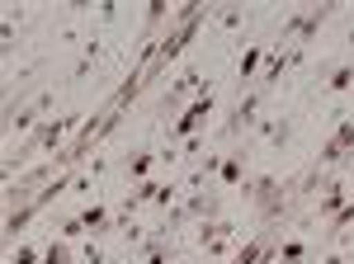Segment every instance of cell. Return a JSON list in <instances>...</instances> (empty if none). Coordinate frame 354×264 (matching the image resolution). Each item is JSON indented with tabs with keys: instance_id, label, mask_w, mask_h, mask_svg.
Segmentation results:
<instances>
[{
	"instance_id": "7a4b0ae2",
	"label": "cell",
	"mask_w": 354,
	"mask_h": 264,
	"mask_svg": "<svg viewBox=\"0 0 354 264\" xmlns=\"http://www.w3.org/2000/svg\"><path fill=\"white\" fill-rule=\"evenodd\" d=\"M218 113V85H208L198 100H189V104L180 109V118L165 128V137L170 142H189V137H203V128H208V118Z\"/></svg>"
},
{
	"instance_id": "30bf717a",
	"label": "cell",
	"mask_w": 354,
	"mask_h": 264,
	"mask_svg": "<svg viewBox=\"0 0 354 264\" xmlns=\"http://www.w3.org/2000/svg\"><path fill=\"white\" fill-rule=\"evenodd\" d=\"M322 95H350L354 90V62H335V66H322Z\"/></svg>"
},
{
	"instance_id": "603a6c76",
	"label": "cell",
	"mask_w": 354,
	"mask_h": 264,
	"mask_svg": "<svg viewBox=\"0 0 354 264\" xmlns=\"http://www.w3.org/2000/svg\"><path fill=\"white\" fill-rule=\"evenodd\" d=\"M345 43H350V48H354V24H350V33H345Z\"/></svg>"
},
{
	"instance_id": "5b68a950",
	"label": "cell",
	"mask_w": 354,
	"mask_h": 264,
	"mask_svg": "<svg viewBox=\"0 0 354 264\" xmlns=\"http://www.w3.org/2000/svg\"><path fill=\"white\" fill-rule=\"evenodd\" d=\"M350 189H354V180L345 175V170L326 175V185H322V198H317V217H322V222H330L335 212L350 203Z\"/></svg>"
},
{
	"instance_id": "ba28073f",
	"label": "cell",
	"mask_w": 354,
	"mask_h": 264,
	"mask_svg": "<svg viewBox=\"0 0 354 264\" xmlns=\"http://www.w3.org/2000/svg\"><path fill=\"white\" fill-rule=\"evenodd\" d=\"M255 142H265V147H288V137H293V118L288 113H265L260 123H255V132H250Z\"/></svg>"
},
{
	"instance_id": "d6986e66",
	"label": "cell",
	"mask_w": 354,
	"mask_h": 264,
	"mask_svg": "<svg viewBox=\"0 0 354 264\" xmlns=\"http://www.w3.org/2000/svg\"><path fill=\"white\" fill-rule=\"evenodd\" d=\"M350 222H354V198H350V203H345V208H340V212H335V217L326 222V232H322V236H326V241H335L340 232H345V227H350Z\"/></svg>"
},
{
	"instance_id": "7c38bea8",
	"label": "cell",
	"mask_w": 354,
	"mask_h": 264,
	"mask_svg": "<svg viewBox=\"0 0 354 264\" xmlns=\"http://www.w3.org/2000/svg\"><path fill=\"white\" fill-rule=\"evenodd\" d=\"M43 208H48V203H43L38 194H33V203H24V208H10V217H5V241L15 245V241L24 236V227H28V222H33V217H38Z\"/></svg>"
},
{
	"instance_id": "4fadbf2b",
	"label": "cell",
	"mask_w": 354,
	"mask_h": 264,
	"mask_svg": "<svg viewBox=\"0 0 354 264\" xmlns=\"http://www.w3.org/2000/svg\"><path fill=\"white\" fill-rule=\"evenodd\" d=\"M81 222H85V232H90V236H113V212L104 208V203H85Z\"/></svg>"
},
{
	"instance_id": "8fae6325",
	"label": "cell",
	"mask_w": 354,
	"mask_h": 264,
	"mask_svg": "<svg viewBox=\"0 0 354 264\" xmlns=\"http://www.w3.org/2000/svg\"><path fill=\"white\" fill-rule=\"evenodd\" d=\"M175 260V245H170V236H161L156 227H151V236L137 245V264H170Z\"/></svg>"
},
{
	"instance_id": "6da1fadb",
	"label": "cell",
	"mask_w": 354,
	"mask_h": 264,
	"mask_svg": "<svg viewBox=\"0 0 354 264\" xmlns=\"http://www.w3.org/2000/svg\"><path fill=\"white\" fill-rule=\"evenodd\" d=\"M265 100H270V90H265V85L241 90V95H236V104L227 109V118L218 123L222 142H236V137H245V132H255V123L265 118Z\"/></svg>"
},
{
	"instance_id": "8992f818",
	"label": "cell",
	"mask_w": 354,
	"mask_h": 264,
	"mask_svg": "<svg viewBox=\"0 0 354 264\" xmlns=\"http://www.w3.org/2000/svg\"><path fill=\"white\" fill-rule=\"evenodd\" d=\"M245 160H250V147H232V151H222V170L218 180H213V189H245V180H250V170H245Z\"/></svg>"
},
{
	"instance_id": "9c48e42d",
	"label": "cell",
	"mask_w": 354,
	"mask_h": 264,
	"mask_svg": "<svg viewBox=\"0 0 354 264\" xmlns=\"http://www.w3.org/2000/svg\"><path fill=\"white\" fill-rule=\"evenodd\" d=\"M265 57H270V43H245L241 62H236V80H241V90H250L260 71H265Z\"/></svg>"
},
{
	"instance_id": "5bb4252c",
	"label": "cell",
	"mask_w": 354,
	"mask_h": 264,
	"mask_svg": "<svg viewBox=\"0 0 354 264\" xmlns=\"http://www.w3.org/2000/svg\"><path fill=\"white\" fill-rule=\"evenodd\" d=\"M100 57H104V43H100L95 33H85V38H81V57L71 62V71H66V76H71V80H81L85 71H90V66L100 62Z\"/></svg>"
},
{
	"instance_id": "2e32d148",
	"label": "cell",
	"mask_w": 354,
	"mask_h": 264,
	"mask_svg": "<svg viewBox=\"0 0 354 264\" xmlns=\"http://www.w3.org/2000/svg\"><path fill=\"white\" fill-rule=\"evenodd\" d=\"M43 264H81V255L71 250V241L53 236V241H48V245H43Z\"/></svg>"
},
{
	"instance_id": "cb8c5ba5",
	"label": "cell",
	"mask_w": 354,
	"mask_h": 264,
	"mask_svg": "<svg viewBox=\"0 0 354 264\" xmlns=\"http://www.w3.org/2000/svg\"><path fill=\"white\" fill-rule=\"evenodd\" d=\"M350 264H354V260H350Z\"/></svg>"
},
{
	"instance_id": "52a82bcc",
	"label": "cell",
	"mask_w": 354,
	"mask_h": 264,
	"mask_svg": "<svg viewBox=\"0 0 354 264\" xmlns=\"http://www.w3.org/2000/svg\"><path fill=\"white\" fill-rule=\"evenodd\" d=\"M156 165H161V151L156 147H137L123 156V175H128V189L142 185V180H156Z\"/></svg>"
},
{
	"instance_id": "e0dca14e",
	"label": "cell",
	"mask_w": 354,
	"mask_h": 264,
	"mask_svg": "<svg viewBox=\"0 0 354 264\" xmlns=\"http://www.w3.org/2000/svg\"><path fill=\"white\" fill-rule=\"evenodd\" d=\"M213 19H218V28L236 33V28L245 24V10H241V5H218V10H213Z\"/></svg>"
},
{
	"instance_id": "ffe728a7",
	"label": "cell",
	"mask_w": 354,
	"mask_h": 264,
	"mask_svg": "<svg viewBox=\"0 0 354 264\" xmlns=\"http://www.w3.org/2000/svg\"><path fill=\"white\" fill-rule=\"evenodd\" d=\"M57 236H62V241H85V236H90L85 222H81V212H76V217H62V222H57Z\"/></svg>"
},
{
	"instance_id": "44dd1931",
	"label": "cell",
	"mask_w": 354,
	"mask_h": 264,
	"mask_svg": "<svg viewBox=\"0 0 354 264\" xmlns=\"http://www.w3.org/2000/svg\"><path fill=\"white\" fill-rule=\"evenodd\" d=\"M5 264H43V250H33V245H10V260Z\"/></svg>"
},
{
	"instance_id": "9a60e30c",
	"label": "cell",
	"mask_w": 354,
	"mask_h": 264,
	"mask_svg": "<svg viewBox=\"0 0 354 264\" xmlns=\"http://www.w3.org/2000/svg\"><path fill=\"white\" fill-rule=\"evenodd\" d=\"M307 255H312V245L302 236H283L279 241V264H307Z\"/></svg>"
},
{
	"instance_id": "3957f363",
	"label": "cell",
	"mask_w": 354,
	"mask_h": 264,
	"mask_svg": "<svg viewBox=\"0 0 354 264\" xmlns=\"http://www.w3.org/2000/svg\"><path fill=\"white\" fill-rule=\"evenodd\" d=\"M208 85H213V80L203 76V71H198L194 62H185V66L175 71V80H170V95L161 100V113H175V109L185 104V100H198V95H203Z\"/></svg>"
},
{
	"instance_id": "7402d4cb",
	"label": "cell",
	"mask_w": 354,
	"mask_h": 264,
	"mask_svg": "<svg viewBox=\"0 0 354 264\" xmlns=\"http://www.w3.org/2000/svg\"><path fill=\"white\" fill-rule=\"evenodd\" d=\"M340 170H345V175H350V180H354V151H350V156H345V165H340Z\"/></svg>"
},
{
	"instance_id": "277c9868",
	"label": "cell",
	"mask_w": 354,
	"mask_h": 264,
	"mask_svg": "<svg viewBox=\"0 0 354 264\" xmlns=\"http://www.w3.org/2000/svg\"><path fill=\"white\" fill-rule=\"evenodd\" d=\"M53 109H57V90L48 85V90L33 100V104L15 109V113H5V132H33L38 123H43V118H48V113H53Z\"/></svg>"
},
{
	"instance_id": "ac0fdd59",
	"label": "cell",
	"mask_w": 354,
	"mask_h": 264,
	"mask_svg": "<svg viewBox=\"0 0 354 264\" xmlns=\"http://www.w3.org/2000/svg\"><path fill=\"white\" fill-rule=\"evenodd\" d=\"M76 255H81V264H109V250L100 245V236H85V245Z\"/></svg>"
}]
</instances>
